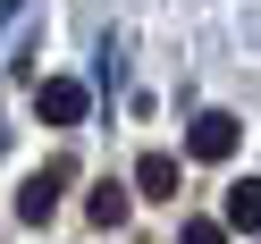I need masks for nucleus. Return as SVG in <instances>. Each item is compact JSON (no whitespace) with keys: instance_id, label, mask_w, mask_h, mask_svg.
Segmentation results:
<instances>
[{"instance_id":"nucleus-4","label":"nucleus","mask_w":261,"mask_h":244,"mask_svg":"<svg viewBox=\"0 0 261 244\" xmlns=\"http://www.w3.org/2000/svg\"><path fill=\"white\" fill-rule=\"evenodd\" d=\"M59 185H68V169H42V177H25V194H17V219L25 227H42L59 210Z\"/></svg>"},{"instance_id":"nucleus-7","label":"nucleus","mask_w":261,"mask_h":244,"mask_svg":"<svg viewBox=\"0 0 261 244\" xmlns=\"http://www.w3.org/2000/svg\"><path fill=\"white\" fill-rule=\"evenodd\" d=\"M177 244H227V219H186V236Z\"/></svg>"},{"instance_id":"nucleus-3","label":"nucleus","mask_w":261,"mask_h":244,"mask_svg":"<svg viewBox=\"0 0 261 244\" xmlns=\"http://www.w3.org/2000/svg\"><path fill=\"white\" fill-rule=\"evenodd\" d=\"M219 219H227V236H261V177H236L219 194Z\"/></svg>"},{"instance_id":"nucleus-1","label":"nucleus","mask_w":261,"mask_h":244,"mask_svg":"<svg viewBox=\"0 0 261 244\" xmlns=\"http://www.w3.org/2000/svg\"><path fill=\"white\" fill-rule=\"evenodd\" d=\"M236 143H244V126L227 118V110H202V118L186 126V152L194 160H236Z\"/></svg>"},{"instance_id":"nucleus-6","label":"nucleus","mask_w":261,"mask_h":244,"mask_svg":"<svg viewBox=\"0 0 261 244\" xmlns=\"http://www.w3.org/2000/svg\"><path fill=\"white\" fill-rule=\"evenodd\" d=\"M135 185L152 194V202H177V160H169V152H143V169H135Z\"/></svg>"},{"instance_id":"nucleus-2","label":"nucleus","mask_w":261,"mask_h":244,"mask_svg":"<svg viewBox=\"0 0 261 244\" xmlns=\"http://www.w3.org/2000/svg\"><path fill=\"white\" fill-rule=\"evenodd\" d=\"M34 101H42V118H51V126H76V118L93 110V93L76 85V76H42V93H34Z\"/></svg>"},{"instance_id":"nucleus-5","label":"nucleus","mask_w":261,"mask_h":244,"mask_svg":"<svg viewBox=\"0 0 261 244\" xmlns=\"http://www.w3.org/2000/svg\"><path fill=\"white\" fill-rule=\"evenodd\" d=\"M85 210H93V227H126V210H135V194H126V185H110V177H101V185L85 194Z\"/></svg>"}]
</instances>
